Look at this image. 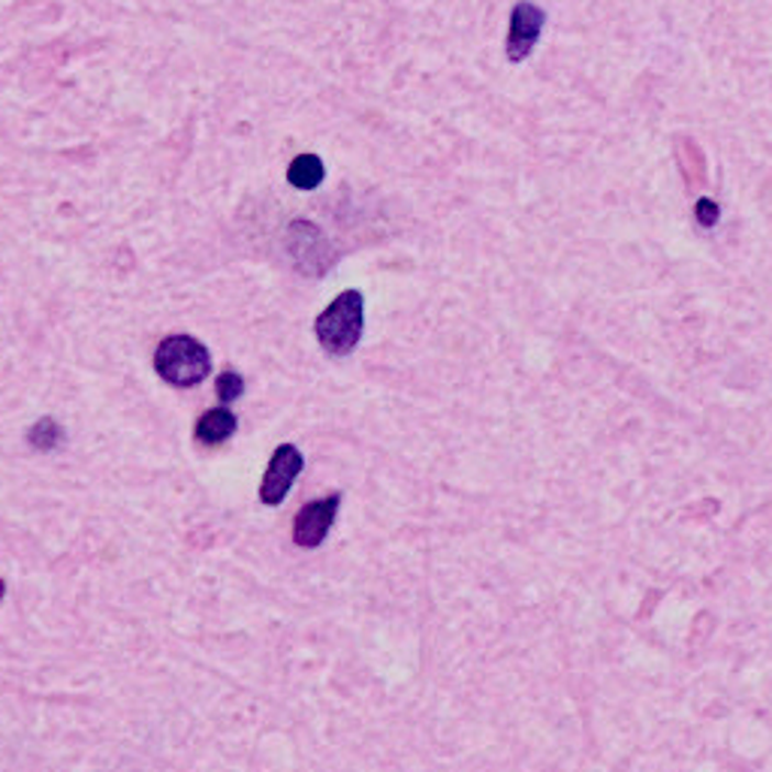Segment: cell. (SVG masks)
Masks as SVG:
<instances>
[{"mask_svg":"<svg viewBox=\"0 0 772 772\" xmlns=\"http://www.w3.org/2000/svg\"><path fill=\"white\" fill-rule=\"evenodd\" d=\"M305 459L302 453L296 450L293 444H282L269 459V468L263 474V483H260V501L269 504H282L287 498V492L296 483V477L302 474Z\"/></svg>","mask_w":772,"mask_h":772,"instance_id":"obj_4","label":"cell"},{"mask_svg":"<svg viewBox=\"0 0 772 772\" xmlns=\"http://www.w3.org/2000/svg\"><path fill=\"white\" fill-rule=\"evenodd\" d=\"M27 438H31V444L36 446V450H55V446L60 444V438H64V432H60V426L55 420H40L27 432Z\"/></svg>","mask_w":772,"mask_h":772,"instance_id":"obj_8","label":"cell"},{"mask_svg":"<svg viewBox=\"0 0 772 772\" xmlns=\"http://www.w3.org/2000/svg\"><path fill=\"white\" fill-rule=\"evenodd\" d=\"M235 426H239V420H235L233 410L214 408V410H209V413H202V417H199L197 441L199 444L218 446V444H223V441H230V438H233Z\"/></svg>","mask_w":772,"mask_h":772,"instance_id":"obj_6","label":"cell"},{"mask_svg":"<svg viewBox=\"0 0 772 772\" xmlns=\"http://www.w3.org/2000/svg\"><path fill=\"white\" fill-rule=\"evenodd\" d=\"M154 368L173 386H197L202 384L211 372L209 351L190 335H173L161 341V348L154 353Z\"/></svg>","mask_w":772,"mask_h":772,"instance_id":"obj_2","label":"cell"},{"mask_svg":"<svg viewBox=\"0 0 772 772\" xmlns=\"http://www.w3.org/2000/svg\"><path fill=\"white\" fill-rule=\"evenodd\" d=\"M543 24H547V15H543L540 7L528 3V0L516 3L514 12H510L507 43H504V52H507L510 64H522L534 52L540 34H543Z\"/></svg>","mask_w":772,"mask_h":772,"instance_id":"obj_3","label":"cell"},{"mask_svg":"<svg viewBox=\"0 0 772 772\" xmlns=\"http://www.w3.org/2000/svg\"><path fill=\"white\" fill-rule=\"evenodd\" d=\"M242 393H245V381H242L239 372L227 368V372L218 375V398H221V401L230 405V401H235V398H242Z\"/></svg>","mask_w":772,"mask_h":772,"instance_id":"obj_9","label":"cell"},{"mask_svg":"<svg viewBox=\"0 0 772 772\" xmlns=\"http://www.w3.org/2000/svg\"><path fill=\"white\" fill-rule=\"evenodd\" d=\"M339 495H329V498H320V501L305 504L299 516H296V526H293V540L305 547V550H315L327 540L329 528L335 522L339 516Z\"/></svg>","mask_w":772,"mask_h":772,"instance_id":"obj_5","label":"cell"},{"mask_svg":"<svg viewBox=\"0 0 772 772\" xmlns=\"http://www.w3.org/2000/svg\"><path fill=\"white\" fill-rule=\"evenodd\" d=\"M3 592H7V585H3V580H0V597H3Z\"/></svg>","mask_w":772,"mask_h":772,"instance_id":"obj_11","label":"cell"},{"mask_svg":"<svg viewBox=\"0 0 772 772\" xmlns=\"http://www.w3.org/2000/svg\"><path fill=\"white\" fill-rule=\"evenodd\" d=\"M323 176H327V166H323V161H320L317 154H299L290 164V169H287L290 185L299 190L320 188Z\"/></svg>","mask_w":772,"mask_h":772,"instance_id":"obj_7","label":"cell"},{"mask_svg":"<svg viewBox=\"0 0 772 772\" xmlns=\"http://www.w3.org/2000/svg\"><path fill=\"white\" fill-rule=\"evenodd\" d=\"M718 214H721V209L715 206L713 199H701V202H697V221H701L703 227H715Z\"/></svg>","mask_w":772,"mask_h":772,"instance_id":"obj_10","label":"cell"},{"mask_svg":"<svg viewBox=\"0 0 772 772\" xmlns=\"http://www.w3.org/2000/svg\"><path fill=\"white\" fill-rule=\"evenodd\" d=\"M365 305L363 293L344 290L339 293L323 315L315 320V332L320 348L332 356H348V353L363 339Z\"/></svg>","mask_w":772,"mask_h":772,"instance_id":"obj_1","label":"cell"}]
</instances>
